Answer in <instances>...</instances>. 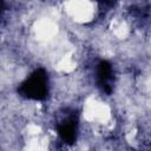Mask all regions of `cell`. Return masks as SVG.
<instances>
[{
	"instance_id": "obj_3",
	"label": "cell",
	"mask_w": 151,
	"mask_h": 151,
	"mask_svg": "<svg viewBox=\"0 0 151 151\" xmlns=\"http://www.w3.org/2000/svg\"><path fill=\"white\" fill-rule=\"evenodd\" d=\"M59 134L66 143H73L76 139V124L73 120H67L59 126Z\"/></svg>"
},
{
	"instance_id": "obj_2",
	"label": "cell",
	"mask_w": 151,
	"mask_h": 151,
	"mask_svg": "<svg viewBox=\"0 0 151 151\" xmlns=\"http://www.w3.org/2000/svg\"><path fill=\"white\" fill-rule=\"evenodd\" d=\"M99 83L106 93L111 92V80H112V67L107 61H101L98 66Z\"/></svg>"
},
{
	"instance_id": "obj_1",
	"label": "cell",
	"mask_w": 151,
	"mask_h": 151,
	"mask_svg": "<svg viewBox=\"0 0 151 151\" xmlns=\"http://www.w3.org/2000/svg\"><path fill=\"white\" fill-rule=\"evenodd\" d=\"M20 92L29 99H44L47 94V76L44 70L35 71L21 86Z\"/></svg>"
}]
</instances>
